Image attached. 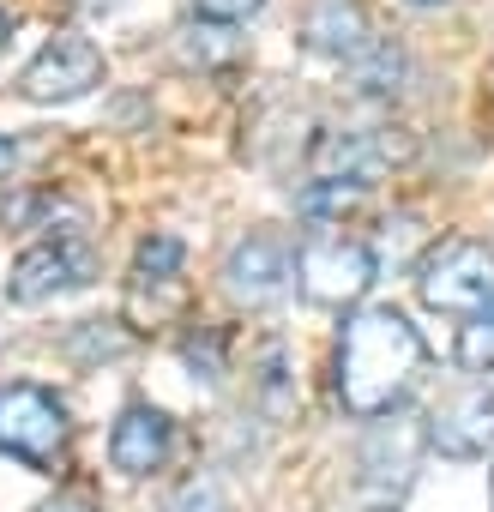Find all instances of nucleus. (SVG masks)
Returning a JSON list of instances; mask_svg holds the SVG:
<instances>
[{
	"label": "nucleus",
	"mask_w": 494,
	"mask_h": 512,
	"mask_svg": "<svg viewBox=\"0 0 494 512\" xmlns=\"http://www.w3.org/2000/svg\"><path fill=\"white\" fill-rule=\"evenodd\" d=\"M422 356H428V344L398 308H386V302L356 308L344 320V338H338V404L356 422L398 410L422 374Z\"/></svg>",
	"instance_id": "obj_1"
},
{
	"label": "nucleus",
	"mask_w": 494,
	"mask_h": 512,
	"mask_svg": "<svg viewBox=\"0 0 494 512\" xmlns=\"http://www.w3.org/2000/svg\"><path fill=\"white\" fill-rule=\"evenodd\" d=\"M416 296L434 308V314H452V320H482L494 314V253L470 235H446L422 253L416 266Z\"/></svg>",
	"instance_id": "obj_2"
},
{
	"label": "nucleus",
	"mask_w": 494,
	"mask_h": 512,
	"mask_svg": "<svg viewBox=\"0 0 494 512\" xmlns=\"http://www.w3.org/2000/svg\"><path fill=\"white\" fill-rule=\"evenodd\" d=\"M67 404L49 392V386H31V380H7L0 386V452L55 476L61 458H67Z\"/></svg>",
	"instance_id": "obj_3"
},
{
	"label": "nucleus",
	"mask_w": 494,
	"mask_h": 512,
	"mask_svg": "<svg viewBox=\"0 0 494 512\" xmlns=\"http://www.w3.org/2000/svg\"><path fill=\"white\" fill-rule=\"evenodd\" d=\"M296 284L314 308H356L374 290V247L356 235H308L296 253Z\"/></svg>",
	"instance_id": "obj_4"
},
{
	"label": "nucleus",
	"mask_w": 494,
	"mask_h": 512,
	"mask_svg": "<svg viewBox=\"0 0 494 512\" xmlns=\"http://www.w3.org/2000/svg\"><path fill=\"white\" fill-rule=\"evenodd\" d=\"M91 272H97L91 247H85L73 229H61V235H49V241L25 247L19 260H13V272H7V302H13V308L55 302V296H67V290H85V284H91Z\"/></svg>",
	"instance_id": "obj_5"
},
{
	"label": "nucleus",
	"mask_w": 494,
	"mask_h": 512,
	"mask_svg": "<svg viewBox=\"0 0 494 512\" xmlns=\"http://www.w3.org/2000/svg\"><path fill=\"white\" fill-rule=\"evenodd\" d=\"M103 85V55L91 37H55L25 73H19V97L25 103H79L85 91Z\"/></svg>",
	"instance_id": "obj_6"
},
{
	"label": "nucleus",
	"mask_w": 494,
	"mask_h": 512,
	"mask_svg": "<svg viewBox=\"0 0 494 512\" xmlns=\"http://www.w3.org/2000/svg\"><path fill=\"white\" fill-rule=\"evenodd\" d=\"M290 278H296L290 247H284L278 235H266V229L241 235V241L223 253V290H229V302H241V308H272V302L290 290Z\"/></svg>",
	"instance_id": "obj_7"
},
{
	"label": "nucleus",
	"mask_w": 494,
	"mask_h": 512,
	"mask_svg": "<svg viewBox=\"0 0 494 512\" xmlns=\"http://www.w3.org/2000/svg\"><path fill=\"white\" fill-rule=\"evenodd\" d=\"M410 145L404 139H386V127H344V133H320L314 139V157L308 169L314 175H332V181H362L374 187Z\"/></svg>",
	"instance_id": "obj_8"
},
{
	"label": "nucleus",
	"mask_w": 494,
	"mask_h": 512,
	"mask_svg": "<svg viewBox=\"0 0 494 512\" xmlns=\"http://www.w3.org/2000/svg\"><path fill=\"white\" fill-rule=\"evenodd\" d=\"M181 260H187V247L181 235H151L139 241L133 253V314L163 326L187 308V284H181Z\"/></svg>",
	"instance_id": "obj_9"
},
{
	"label": "nucleus",
	"mask_w": 494,
	"mask_h": 512,
	"mask_svg": "<svg viewBox=\"0 0 494 512\" xmlns=\"http://www.w3.org/2000/svg\"><path fill=\"white\" fill-rule=\"evenodd\" d=\"M428 446L440 458H488V446H494V392L488 386L452 392L428 416Z\"/></svg>",
	"instance_id": "obj_10"
},
{
	"label": "nucleus",
	"mask_w": 494,
	"mask_h": 512,
	"mask_svg": "<svg viewBox=\"0 0 494 512\" xmlns=\"http://www.w3.org/2000/svg\"><path fill=\"white\" fill-rule=\"evenodd\" d=\"M169 446H175V422H169L157 404H127V410L115 416V428H109V464H115L121 476H151V470H163Z\"/></svg>",
	"instance_id": "obj_11"
},
{
	"label": "nucleus",
	"mask_w": 494,
	"mask_h": 512,
	"mask_svg": "<svg viewBox=\"0 0 494 512\" xmlns=\"http://www.w3.org/2000/svg\"><path fill=\"white\" fill-rule=\"evenodd\" d=\"M302 43L326 61H356L374 31H368V7L362 0H308V13H302Z\"/></svg>",
	"instance_id": "obj_12"
},
{
	"label": "nucleus",
	"mask_w": 494,
	"mask_h": 512,
	"mask_svg": "<svg viewBox=\"0 0 494 512\" xmlns=\"http://www.w3.org/2000/svg\"><path fill=\"white\" fill-rule=\"evenodd\" d=\"M350 73H356V91H362V97H392L398 79L410 73V61H404L392 43H368V49L350 61Z\"/></svg>",
	"instance_id": "obj_13"
},
{
	"label": "nucleus",
	"mask_w": 494,
	"mask_h": 512,
	"mask_svg": "<svg viewBox=\"0 0 494 512\" xmlns=\"http://www.w3.org/2000/svg\"><path fill=\"white\" fill-rule=\"evenodd\" d=\"M181 55H187L193 67H223V61L241 55V43H235L229 25H217V19H193V25H181Z\"/></svg>",
	"instance_id": "obj_14"
},
{
	"label": "nucleus",
	"mask_w": 494,
	"mask_h": 512,
	"mask_svg": "<svg viewBox=\"0 0 494 512\" xmlns=\"http://www.w3.org/2000/svg\"><path fill=\"white\" fill-rule=\"evenodd\" d=\"M362 199H368V187H362V181H332V175H314V181L296 193V205H302L308 217H320V223H332V217L356 211Z\"/></svg>",
	"instance_id": "obj_15"
},
{
	"label": "nucleus",
	"mask_w": 494,
	"mask_h": 512,
	"mask_svg": "<svg viewBox=\"0 0 494 512\" xmlns=\"http://www.w3.org/2000/svg\"><path fill=\"white\" fill-rule=\"evenodd\" d=\"M458 362L470 374H494V314H482L458 332Z\"/></svg>",
	"instance_id": "obj_16"
},
{
	"label": "nucleus",
	"mask_w": 494,
	"mask_h": 512,
	"mask_svg": "<svg viewBox=\"0 0 494 512\" xmlns=\"http://www.w3.org/2000/svg\"><path fill=\"white\" fill-rule=\"evenodd\" d=\"M266 7V0H193V13L199 19H217V25H247Z\"/></svg>",
	"instance_id": "obj_17"
},
{
	"label": "nucleus",
	"mask_w": 494,
	"mask_h": 512,
	"mask_svg": "<svg viewBox=\"0 0 494 512\" xmlns=\"http://www.w3.org/2000/svg\"><path fill=\"white\" fill-rule=\"evenodd\" d=\"M13 169H19V145L0 133V181H13Z\"/></svg>",
	"instance_id": "obj_18"
},
{
	"label": "nucleus",
	"mask_w": 494,
	"mask_h": 512,
	"mask_svg": "<svg viewBox=\"0 0 494 512\" xmlns=\"http://www.w3.org/2000/svg\"><path fill=\"white\" fill-rule=\"evenodd\" d=\"M404 7H416V13H440V7H452V0H404Z\"/></svg>",
	"instance_id": "obj_19"
},
{
	"label": "nucleus",
	"mask_w": 494,
	"mask_h": 512,
	"mask_svg": "<svg viewBox=\"0 0 494 512\" xmlns=\"http://www.w3.org/2000/svg\"><path fill=\"white\" fill-rule=\"evenodd\" d=\"M43 512H91L85 500H61V506H43Z\"/></svg>",
	"instance_id": "obj_20"
},
{
	"label": "nucleus",
	"mask_w": 494,
	"mask_h": 512,
	"mask_svg": "<svg viewBox=\"0 0 494 512\" xmlns=\"http://www.w3.org/2000/svg\"><path fill=\"white\" fill-rule=\"evenodd\" d=\"M7 31H13V25H7V13H0V43H7Z\"/></svg>",
	"instance_id": "obj_21"
},
{
	"label": "nucleus",
	"mask_w": 494,
	"mask_h": 512,
	"mask_svg": "<svg viewBox=\"0 0 494 512\" xmlns=\"http://www.w3.org/2000/svg\"><path fill=\"white\" fill-rule=\"evenodd\" d=\"M488 494H494V476H488Z\"/></svg>",
	"instance_id": "obj_22"
}]
</instances>
